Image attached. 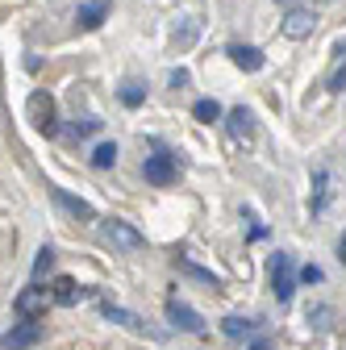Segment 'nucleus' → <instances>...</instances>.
<instances>
[{
	"mask_svg": "<svg viewBox=\"0 0 346 350\" xmlns=\"http://www.w3.org/2000/svg\"><path fill=\"white\" fill-rule=\"evenodd\" d=\"M25 113H29V121H34V129H38V134H46V138H55V134H59V117H55V96L46 92V88H38V92L29 96Z\"/></svg>",
	"mask_w": 346,
	"mask_h": 350,
	"instance_id": "obj_1",
	"label": "nucleus"
},
{
	"mask_svg": "<svg viewBox=\"0 0 346 350\" xmlns=\"http://www.w3.org/2000/svg\"><path fill=\"white\" fill-rule=\"evenodd\" d=\"M101 238H105L113 250H142V246H146V238L129 226V221H117V217H105V221H101Z\"/></svg>",
	"mask_w": 346,
	"mask_h": 350,
	"instance_id": "obj_2",
	"label": "nucleus"
},
{
	"mask_svg": "<svg viewBox=\"0 0 346 350\" xmlns=\"http://www.w3.org/2000/svg\"><path fill=\"white\" fill-rule=\"evenodd\" d=\"M55 304V296H51V288H42L38 280L25 288V292H17V300H13V309H17V317H46V309Z\"/></svg>",
	"mask_w": 346,
	"mask_h": 350,
	"instance_id": "obj_3",
	"label": "nucleus"
},
{
	"mask_svg": "<svg viewBox=\"0 0 346 350\" xmlns=\"http://www.w3.org/2000/svg\"><path fill=\"white\" fill-rule=\"evenodd\" d=\"M271 292H276L280 304H288L292 292H296V262H292V254H284V250L271 258Z\"/></svg>",
	"mask_w": 346,
	"mask_h": 350,
	"instance_id": "obj_4",
	"label": "nucleus"
},
{
	"mask_svg": "<svg viewBox=\"0 0 346 350\" xmlns=\"http://www.w3.org/2000/svg\"><path fill=\"white\" fill-rule=\"evenodd\" d=\"M42 321H34V317H21L5 338H0V350H29V346H38L42 342Z\"/></svg>",
	"mask_w": 346,
	"mask_h": 350,
	"instance_id": "obj_5",
	"label": "nucleus"
},
{
	"mask_svg": "<svg viewBox=\"0 0 346 350\" xmlns=\"http://www.w3.org/2000/svg\"><path fill=\"white\" fill-rule=\"evenodd\" d=\"M142 175H146V184H155V188H167V184H176L180 167H176V159H171L167 150H159V154H150V159L142 163Z\"/></svg>",
	"mask_w": 346,
	"mask_h": 350,
	"instance_id": "obj_6",
	"label": "nucleus"
},
{
	"mask_svg": "<svg viewBox=\"0 0 346 350\" xmlns=\"http://www.w3.org/2000/svg\"><path fill=\"white\" fill-rule=\"evenodd\" d=\"M280 29H284V38L300 42V38H309L317 29V13L313 9H288V17L280 21Z\"/></svg>",
	"mask_w": 346,
	"mask_h": 350,
	"instance_id": "obj_7",
	"label": "nucleus"
},
{
	"mask_svg": "<svg viewBox=\"0 0 346 350\" xmlns=\"http://www.w3.org/2000/svg\"><path fill=\"white\" fill-rule=\"evenodd\" d=\"M167 321H171V325H180V329H188V334H204L200 313H196V309H188V304H184V300H176V296L167 300Z\"/></svg>",
	"mask_w": 346,
	"mask_h": 350,
	"instance_id": "obj_8",
	"label": "nucleus"
},
{
	"mask_svg": "<svg viewBox=\"0 0 346 350\" xmlns=\"http://www.w3.org/2000/svg\"><path fill=\"white\" fill-rule=\"evenodd\" d=\"M51 200H55L67 217H75V221H96V208H92L88 200H79V196L63 192V188H51Z\"/></svg>",
	"mask_w": 346,
	"mask_h": 350,
	"instance_id": "obj_9",
	"label": "nucleus"
},
{
	"mask_svg": "<svg viewBox=\"0 0 346 350\" xmlns=\"http://www.w3.org/2000/svg\"><path fill=\"white\" fill-rule=\"evenodd\" d=\"M226 129H230L234 142H250L254 138V113L250 109H230L226 113Z\"/></svg>",
	"mask_w": 346,
	"mask_h": 350,
	"instance_id": "obj_10",
	"label": "nucleus"
},
{
	"mask_svg": "<svg viewBox=\"0 0 346 350\" xmlns=\"http://www.w3.org/2000/svg\"><path fill=\"white\" fill-rule=\"evenodd\" d=\"M226 55H230L234 67H242V71H263V51H258V46H242V42H234Z\"/></svg>",
	"mask_w": 346,
	"mask_h": 350,
	"instance_id": "obj_11",
	"label": "nucleus"
},
{
	"mask_svg": "<svg viewBox=\"0 0 346 350\" xmlns=\"http://www.w3.org/2000/svg\"><path fill=\"white\" fill-rule=\"evenodd\" d=\"M51 296H55V304H79L83 296H88V292H83L75 280H67V275H59L55 284H51Z\"/></svg>",
	"mask_w": 346,
	"mask_h": 350,
	"instance_id": "obj_12",
	"label": "nucleus"
},
{
	"mask_svg": "<svg viewBox=\"0 0 346 350\" xmlns=\"http://www.w3.org/2000/svg\"><path fill=\"white\" fill-rule=\"evenodd\" d=\"M105 13H109L105 0H92V5H83V9H79V29H96V25L105 21Z\"/></svg>",
	"mask_w": 346,
	"mask_h": 350,
	"instance_id": "obj_13",
	"label": "nucleus"
},
{
	"mask_svg": "<svg viewBox=\"0 0 346 350\" xmlns=\"http://www.w3.org/2000/svg\"><path fill=\"white\" fill-rule=\"evenodd\" d=\"M222 334L234 338V342H242L246 334H254V321H246V317H226V321H222Z\"/></svg>",
	"mask_w": 346,
	"mask_h": 350,
	"instance_id": "obj_14",
	"label": "nucleus"
},
{
	"mask_svg": "<svg viewBox=\"0 0 346 350\" xmlns=\"http://www.w3.org/2000/svg\"><path fill=\"white\" fill-rule=\"evenodd\" d=\"M192 117H196V121H204V125H213V121H222V105L204 96V100H196V105H192Z\"/></svg>",
	"mask_w": 346,
	"mask_h": 350,
	"instance_id": "obj_15",
	"label": "nucleus"
},
{
	"mask_svg": "<svg viewBox=\"0 0 346 350\" xmlns=\"http://www.w3.org/2000/svg\"><path fill=\"white\" fill-rule=\"evenodd\" d=\"M113 163H117V142H101V146L92 150V167H96V171H109Z\"/></svg>",
	"mask_w": 346,
	"mask_h": 350,
	"instance_id": "obj_16",
	"label": "nucleus"
},
{
	"mask_svg": "<svg viewBox=\"0 0 346 350\" xmlns=\"http://www.w3.org/2000/svg\"><path fill=\"white\" fill-rule=\"evenodd\" d=\"M325 184H330V171L321 167V171L313 175V200H309V204H313V213H321V208H325Z\"/></svg>",
	"mask_w": 346,
	"mask_h": 350,
	"instance_id": "obj_17",
	"label": "nucleus"
},
{
	"mask_svg": "<svg viewBox=\"0 0 346 350\" xmlns=\"http://www.w3.org/2000/svg\"><path fill=\"white\" fill-rule=\"evenodd\" d=\"M142 100H146V88H138V83H125V88H121V105H125V109H138Z\"/></svg>",
	"mask_w": 346,
	"mask_h": 350,
	"instance_id": "obj_18",
	"label": "nucleus"
},
{
	"mask_svg": "<svg viewBox=\"0 0 346 350\" xmlns=\"http://www.w3.org/2000/svg\"><path fill=\"white\" fill-rule=\"evenodd\" d=\"M51 267H55V250H51V246H42L38 258H34V280H38V275H46Z\"/></svg>",
	"mask_w": 346,
	"mask_h": 350,
	"instance_id": "obj_19",
	"label": "nucleus"
},
{
	"mask_svg": "<svg viewBox=\"0 0 346 350\" xmlns=\"http://www.w3.org/2000/svg\"><path fill=\"white\" fill-rule=\"evenodd\" d=\"M105 317H109V321H121V325H129V329H142V321H138L134 313H125V309H113V304L105 309Z\"/></svg>",
	"mask_w": 346,
	"mask_h": 350,
	"instance_id": "obj_20",
	"label": "nucleus"
},
{
	"mask_svg": "<svg viewBox=\"0 0 346 350\" xmlns=\"http://www.w3.org/2000/svg\"><path fill=\"white\" fill-rule=\"evenodd\" d=\"M342 88H346V59H342V67L330 75V92H342Z\"/></svg>",
	"mask_w": 346,
	"mask_h": 350,
	"instance_id": "obj_21",
	"label": "nucleus"
},
{
	"mask_svg": "<svg viewBox=\"0 0 346 350\" xmlns=\"http://www.w3.org/2000/svg\"><path fill=\"white\" fill-rule=\"evenodd\" d=\"M300 280H305V284H321V267H313V262H309V267H300Z\"/></svg>",
	"mask_w": 346,
	"mask_h": 350,
	"instance_id": "obj_22",
	"label": "nucleus"
},
{
	"mask_svg": "<svg viewBox=\"0 0 346 350\" xmlns=\"http://www.w3.org/2000/svg\"><path fill=\"white\" fill-rule=\"evenodd\" d=\"M101 129V121H92V117H83V121H75V134H96Z\"/></svg>",
	"mask_w": 346,
	"mask_h": 350,
	"instance_id": "obj_23",
	"label": "nucleus"
},
{
	"mask_svg": "<svg viewBox=\"0 0 346 350\" xmlns=\"http://www.w3.org/2000/svg\"><path fill=\"white\" fill-rule=\"evenodd\" d=\"M184 83H188V71H184V67L171 71V88H184Z\"/></svg>",
	"mask_w": 346,
	"mask_h": 350,
	"instance_id": "obj_24",
	"label": "nucleus"
},
{
	"mask_svg": "<svg viewBox=\"0 0 346 350\" xmlns=\"http://www.w3.org/2000/svg\"><path fill=\"white\" fill-rule=\"evenodd\" d=\"M334 55H338V59H346V38H338V42H334Z\"/></svg>",
	"mask_w": 346,
	"mask_h": 350,
	"instance_id": "obj_25",
	"label": "nucleus"
},
{
	"mask_svg": "<svg viewBox=\"0 0 346 350\" xmlns=\"http://www.w3.org/2000/svg\"><path fill=\"white\" fill-rule=\"evenodd\" d=\"M338 258L346 262V234H342V246H338Z\"/></svg>",
	"mask_w": 346,
	"mask_h": 350,
	"instance_id": "obj_26",
	"label": "nucleus"
},
{
	"mask_svg": "<svg viewBox=\"0 0 346 350\" xmlns=\"http://www.w3.org/2000/svg\"><path fill=\"white\" fill-rule=\"evenodd\" d=\"M250 350H267V342H254V346H250Z\"/></svg>",
	"mask_w": 346,
	"mask_h": 350,
	"instance_id": "obj_27",
	"label": "nucleus"
},
{
	"mask_svg": "<svg viewBox=\"0 0 346 350\" xmlns=\"http://www.w3.org/2000/svg\"><path fill=\"white\" fill-rule=\"evenodd\" d=\"M280 5H292V0H280Z\"/></svg>",
	"mask_w": 346,
	"mask_h": 350,
	"instance_id": "obj_28",
	"label": "nucleus"
}]
</instances>
